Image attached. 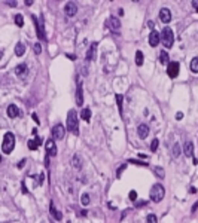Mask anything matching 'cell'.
Instances as JSON below:
<instances>
[{
    "label": "cell",
    "mask_w": 198,
    "mask_h": 223,
    "mask_svg": "<svg viewBox=\"0 0 198 223\" xmlns=\"http://www.w3.org/2000/svg\"><path fill=\"white\" fill-rule=\"evenodd\" d=\"M15 147V136L12 133H6L3 137V143H2V150L5 155H9Z\"/></svg>",
    "instance_id": "1"
},
{
    "label": "cell",
    "mask_w": 198,
    "mask_h": 223,
    "mask_svg": "<svg viewBox=\"0 0 198 223\" xmlns=\"http://www.w3.org/2000/svg\"><path fill=\"white\" fill-rule=\"evenodd\" d=\"M67 130L74 134V136H78L79 134V126H78V113H76V110H70L69 112V115H67Z\"/></svg>",
    "instance_id": "2"
},
{
    "label": "cell",
    "mask_w": 198,
    "mask_h": 223,
    "mask_svg": "<svg viewBox=\"0 0 198 223\" xmlns=\"http://www.w3.org/2000/svg\"><path fill=\"white\" fill-rule=\"evenodd\" d=\"M150 199L153 201V202H161L162 199H164V196H165V189L162 185L160 183H157V185H153L152 189H150Z\"/></svg>",
    "instance_id": "3"
},
{
    "label": "cell",
    "mask_w": 198,
    "mask_h": 223,
    "mask_svg": "<svg viewBox=\"0 0 198 223\" xmlns=\"http://www.w3.org/2000/svg\"><path fill=\"white\" fill-rule=\"evenodd\" d=\"M161 42L162 45L167 48V49H170L171 46H173V42H174V36H173V30L170 28V27H164L161 31Z\"/></svg>",
    "instance_id": "4"
},
{
    "label": "cell",
    "mask_w": 198,
    "mask_h": 223,
    "mask_svg": "<svg viewBox=\"0 0 198 223\" xmlns=\"http://www.w3.org/2000/svg\"><path fill=\"white\" fill-rule=\"evenodd\" d=\"M33 21H35V24H36V30H37V37L42 40V39H45V19L42 15H39L36 18V15H33Z\"/></svg>",
    "instance_id": "5"
},
{
    "label": "cell",
    "mask_w": 198,
    "mask_h": 223,
    "mask_svg": "<svg viewBox=\"0 0 198 223\" xmlns=\"http://www.w3.org/2000/svg\"><path fill=\"white\" fill-rule=\"evenodd\" d=\"M179 71H180V66H179V63H176V61H173V63H170V64L167 66V74H168L171 79L177 77V76H179Z\"/></svg>",
    "instance_id": "6"
},
{
    "label": "cell",
    "mask_w": 198,
    "mask_h": 223,
    "mask_svg": "<svg viewBox=\"0 0 198 223\" xmlns=\"http://www.w3.org/2000/svg\"><path fill=\"white\" fill-rule=\"evenodd\" d=\"M106 25H107L113 33H116V31H119V28H121V21H119V18L110 17L107 21H106Z\"/></svg>",
    "instance_id": "7"
},
{
    "label": "cell",
    "mask_w": 198,
    "mask_h": 223,
    "mask_svg": "<svg viewBox=\"0 0 198 223\" xmlns=\"http://www.w3.org/2000/svg\"><path fill=\"white\" fill-rule=\"evenodd\" d=\"M66 136V128L61 125V123H58V125H55L54 128H52V137L57 138V140H63Z\"/></svg>",
    "instance_id": "8"
},
{
    "label": "cell",
    "mask_w": 198,
    "mask_h": 223,
    "mask_svg": "<svg viewBox=\"0 0 198 223\" xmlns=\"http://www.w3.org/2000/svg\"><path fill=\"white\" fill-rule=\"evenodd\" d=\"M45 149H46V155L48 156H55L57 155V144L52 138L45 141Z\"/></svg>",
    "instance_id": "9"
},
{
    "label": "cell",
    "mask_w": 198,
    "mask_h": 223,
    "mask_svg": "<svg viewBox=\"0 0 198 223\" xmlns=\"http://www.w3.org/2000/svg\"><path fill=\"white\" fill-rule=\"evenodd\" d=\"M161 42V34L158 33V31H155V30H152L150 31V34H149V45L150 46H158V43Z\"/></svg>",
    "instance_id": "10"
},
{
    "label": "cell",
    "mask_w": 198,
    "mask_h": 223,
    "mask_svg": "<svg viewBox=\"0 0 198 223\" xmlns=\"http://www.w3.org/2000/svg\"><path fill=\"white\" fill-rule=\"evenodd\" d=\"M64 12H66L67 17H74L76 12H78V6H76V3L69 2V3L66 5V8H64Z\"/></svg>",
    "instance_id": "11"
},
{
    "label": "cell",
    "mask_w": 198,
    "mask_h": 223,
    "mask_svg": "<svg viewBox=\"0 0 198 223\" xmlns=\"http://www.w3.org/2000/svg\"><path fill=\"white\" fill-rule=\"evenodd\" d=\"M76 104L82 106L84 104V89H82V82H78V89H76Z\"/></svg>",
    "instance_id": "12"
},
{
    "label": "cell",
    "mask_w": 198,
    "mask_h": 223,
    "mask_svg": "<svg viewBox=\"0 0 198 223\" xmlns=\"http://www.w3.org/2000/svg\"><path fill=\"white\" fill-rule=\"evenodd\" d=\"M160 19H161L162 22H170L171 21V12H170V9H167V8H162L161 11H160Z\"/></svg>",
    "instance_id": "13"
},
{
    "label": "cell",
    "mask_w": 198,
    "mask_h": 223,
    "mask_svg": "<svg viewBox=\"0 0 198 223\" xmlns=\"http://www.w3.org/2000/svg\"><path fill=\"white\" fill-rule=\"evenodd\" d=\"M97 46H98V42H94V43L91 45V48L88 49V52H87V57H85L87 63H90L91 60L94 58V55H95V51H97Z\"/></svg>",
    "instance_id": "14"
},
{
    "label": "cell",
    "mask_w": 198,
    "mask_h": 223,
    "mask_svg": "<svg viewBox=\"0 0 198 223\" xmlns=\"http://www.w3.org/2000/svg\"><path fill=\"white\" fill-rule=\"evenodd\" d=\"M137 134H139V137L140 138H146L147 136H149V126L144 125V123L139 125V128H137Z\"/></svg>",
    "instance_id": "15"
},
{
    "label": "cell",
    "mask_w": 198,
    "mask_h": 223,
    "mask_svg": "<svg viewBox=\"0 0 198 223\" xmlns=\"http://www.w3.org/2000/svg\"><path fill=\"white\" fill-rule=\"evenodd\" d=\"M183 153L186 155L188 158L194 156V144H192L191 141H186V143H185V146H183Z\"/></svg>",
    "instance_id": "16"
},
{
    "label": "cell",
    "mask_w": 198,
    "mask_h": 223,
    "mask_svg": "<svg viewBox=\"0 0 198 223\" xmlns=\"http://www.w3.org/2000/svg\"><path fill=\"white\" fill-rule=\"evenodd\" d=\"M18 115H19V109L15 104H11V106L8 107V116H9V118H17Z\"/></svg>",
    "instance_id": "17"
},
{
    "label": "cell",
    "mask_w": 198,
    "mask_h": 223,
    "mask_svg": "<svg viewBox=\"0 0 198 223\" xmlns=\"http://www.w3.org/2000/svg\"><path fill=\"white\" fill-rule=\"evenodd\" d=\"M15 74L19 76V77H24V76L27 74V66H25V64H18V66L15 67Z\"/></svg>",
    "instance_id": "18"
},
{
    "label": "cell",
    "mask_w": 198,
    "mask_h": 223,
    "mask_svg": "<svg viewBox=\"0 0 198 223\" xmlns=\"http://www.w3.org/2000/svg\"><path fill=\"white\" fill-rule=\"evenodd\" d=\"M49 213H51V214L54 216L57 220H61V219H63V214H61V213H60V211H58V210L55 208L54 202H51V204H49Z\"/></svg>",
    "instance_id": "19"
},
{
    "label": "cell",
    "mask_w": 198,
    "mask_h": 223,
    "mask_svg": "<svg viewBox=\"0 0 198 223\" xmlns=\"http://www.w3.org/2000/svg\"><path fill=\"white\" fill-rule=\"evenodd\" d=\"M24 52H25V45H24L22 42H18V43L15 45V54H17V57H22Z\"/></svg>",
    "instance_id": "20"
},
{
    "label": "cell",
    "mask_w": 198,
    "mask_h": 223,
    "mask_svg": "<svg viewBox=\"0 0 198 223\" xmlns=\"http://www.w3.org/2000/svg\"><path fill=\"white\" fill-rule=\"evenodd\" d=\"M81 118L85 120V122H90L91 120V110L88 109V107L82 109V112H81Z\"/></svg>",
    "instance_id": "21"
},
{
    "label": "cell",
    "mask_w": 198,
    "mask_h": 223,
    "mask_svg": "<svg viewBox=\"0 0 198 223\" xmlns=\"http://www.w3.org/2000/svg\"><path fill=\"white\" fill-rule=\"evenodd\" d=\"M160 61H161L164 66H168V64H170V60H168V54H167V51L160 52Z\"/></svg>",
    "instance_id": "22"
},
{
    "label": "cell",
    "mask_w": 198,
    "mask_h": 223,
    "mask_svg": "<svg viewBox=\"0 0 198 223\" xmlns=\"http://www.w3.org/2000/svg\"><path fill=\"white\" fill-rule=\"evenodd\" d=\"M72 164H73V167H74V168H78V170L82 167V161H81V156H79V155H74V156H73Z\"/></svg>",
    "instance_id": "23"
},
{
    "label": "cell",
    "mask_w": 198,
    "mask_h": 223,
    "mask_svg": "<svg viewBox=\"0 0 198 223\" xmlns=\"http://www.w3.org/2000/svg\"><path fill=\"white\" fill-rule=\"evenodd\" d=\"M143 61H144L143 52L137 51V52H136V64H137V66H143Z\"/></svg>",
    "instance_id": "24"
},
{
    "label": "cell",
    "mask_w": 198,
    "mask_h": 223,
    "mask_svg": "<svg viewBox=\"0 0 198 223\" xmlns=\"http://www.w3.org/2000/svg\"><path fill=\"white\" fill-rule=\"evenodd\" d=\"M191 71L192 73H198V57H195V58H192L191 60Z\"/></svg>",
    "instance_id": "25"
},
{
    "label": "cell",
    "mask_w": 198,
    "mask_h": 223,
    "mask_svg": "<svg viewBox=\"0 0 198 223\" xmlns=\"http://www.w3.org/2000/svg\"><path fill=\"white\" fill-rule=\"evenodd\" d=\"M180 153H182V147H180V144L179 143H176L174 146H173V158H179L180 156Z\"/></svg>",
    "instance_id": "26"
},
{
    "label": "cell",
    "mask_w": 198,
    "mask_h": 223,
    "mask_svg": "<svg viewBox=\"0 0 198 223\" xmlns=\"http://www.w3.org/2000/svg\"><path fill=\"white\" fill-rule=\"evenodd\" d=\"M116 104H118V109H119V113L122 115V101H124V97L121 94H116Z\"/></svg>",
    "instance_id": "27"
},
{
    "label": "cell",
    "mask_w": 198,
    "mask_h": 223,
    "mask_svg": "<svg viewBox=\"0 0 198 223\" xmlns=\"http://www.w3.org/2000/svg\"><path fill=\"white\" fill-rule=\"evenodd\" d=\"M81 204H82V205H88V204H90V195H88V193H84V195L81 196Z\"/></svg>",
    "instance_id": "28"
},
{
    "label": "cell",
    "mask_w": 198,
    "mask_h": 223,
    "mask_svg": "<svg viewBox=\"0 0 198 223\" xmlns=\"http://www.w3.org/2000/svg\"><path fill=\"white\" fill-rule=\"evenodd\" d=\"M155 174H157L160 179H164V177H165V172H164V168H162V167H155Z\"/></svg>",
    "instance_id": "29"
},
{
    "label": "cell",
    "mask_w": 198,
    "mask_h": 223,
    "mask_svg": "<svg viewBox=\"0 0 198 223\" xmlns=\"http://www.w3.org/2000/svg\"><path fill=\"white\" fill-rule=\"evenodd\" d=\"M158 146H160V140H158V138H153L152 143H150V150L155 152V150L158 149Z\"/></svg>",
    "instance_id": "30"
},
{
    "label": "cell",
    "mask_w": 198,
    "mask_h": 223,
    "mask_svg": "<svg viewBox=\"0 0 198 223\" xmlns=\"http://www.w3.org/2000/svg\"><path fill=\"white\" fill-rule=\"evenodd\" d=\"M146 222L147 223H158V217H157L155 214H149V216L146 217Z\"/></svg>",
    "instance_id": "31"
},
{
    "label": "cell",
    "mask_w": 198,
    "mask_h": 223,
    "mask_svg": "<svg viewBox=\"0 0 198 223\" xmlns=\"http://www.w3.org/2000/svg\"><path fill=\"white\" fill-rule=\"evenodd\" d=\"M15 24H17L18 27H22V25H24V18H22V15H15Z\"/></svg>",
    "instance_id": "32"
},
{
    "label": "cell",
    "mask_w": 198,
    "mask_h": 223,
    "mask_svg": "<svg viewBox=\"0 0 198 223\" xmlns=\"http://www.w3.org/2000/svg\"><path fill=\"white\" fill-rule=\"evenodd\" d=\"M27 144H28V149H31V150H36L37 146H39L36 140H28V143H27Z\"/></svg>",
    "instance_id": "33"
},
{
    "label": "cell",
    "mask_w": 198,
    "mask_h": 223,
    "mask_svg": "<svg viewBox=\"0 0 198 223\" xmlns=\"http://www.w3.org/2000/svg\"><path fill=\"white\" fill-rule=\"evenodd\" d=\"M125 168H127V164H122V165H121V167L116 170V177H118V179L121 177V174H122V171H124Z\"/></svg>",
    "instance_id": "34"
},
{
    "label": "cell",
    "mask_w": 198,
    "mask_h": 223,
    "mask_svg": "<svg viewBox=\"0 0 198 223\" xmlns=\"http://www.w3.org/2000/svg\"><path fill=\"white\" fill-rule=\"evenodd\" d=\"M128 198H130L131 201H136V199H137V192H136V190H131V192L128 193Z\"/></svg>",
    "instance_id": "35"
},
{
    "label": "cell",
    "mask_w": 198,
    "mask_h": 223,
    "mask_svg": "<svg viewBox=\"0 0 198 223\" xmlns=\"http://www.w3.org/2000/svg\"><path fill=\"white\" fill-rule=\"evenodd\" d=\"M130 162H131V164H139V165H147V162H140V161H137V159H130Z\"/></svg>",
    "instance_id": "36"
},
{
    "label": "cell",
    "mask_w": 198,
    "mask_h": 223,
    "mask_svg": "<svg viewBox=\"0 0 198 223\" xmlns=\"http://www.w3.org/2000/svg\"><path fill=\"white\" fill-rule=\"evenodd\" d=\"M35 52H36V54H40V52H42V46H40L39 43L35 45Z\"/></svg>",
    "instance_id": "37"
},
{
    "label": "cell",
    "mask_w": 198,
    "mask_h": 223,
    "mask_svg": "<svg viewBox=\"0 0 198 223\" xmlns=\"http://www.w3.org/2000/svg\"><path fill=\"white\" fill-rule=\"evenodd\" d=\"M21 190H22V193H28V190H27V186H25V183L22 182V186H21Z\"/></svg>",
    "instance_id": "38"
},
{
    "label": "cell",
    "mask_w": 198,
    "mask_h": 223,
    "mask_svg": "<svg viewBox=\"0 0 198 223\" xmlns=\"http://www.w3.org/2000/svg\"><path fill=\"white\" fill-rule=\"evenodd\" d=\"M146 204H147V202H146V201H139V202H137V204H136V207H137V208H139V207H143V205H146Z\"/></svg>",
    "instance_id": "39"
},
{
    "label": "cell",
    "mask_w": 198,
    "mask_h": 223,
    "mask_svg": "<svg viewBox=\"0 0 198 223\" xmlns=\"http://www.w3.org/2000/svg\"><path fill=\"white\" fill-rule=\"evenodd\" d=\"M182 118H183V113H182V112H177V113H176V119L180 120Z\"/></svg>",
    "instance_id": "40"
},
{
    "label": "cell",
    "mask_w": 198,
    "mask_h": 223,
    "mask_svg": "<svg viewBox=\"0 0 198 223\" xmlns=\"http://www.w3.org/2000/svg\"><path fill=\"white\" fill-rule=\"evenodd\" d=\"M24 165H25V159H22V161L19 162V164H18V168H22Z\"/></svg>",
    "instance_id": "41"
},
{
    "label": "cell",
    "mask_w": 198,
    "mask_h": 223,
    "mask_svg": "<svg viewBox=\"0 0 198 223\" xmlns=\"http://www.w3.org/2000/svg\"><path fill=\"white\" fill-rule=\"evenodd\" d=\"M192 5L195 6V11L198 12V0H194V2H192Z\"/></svg>",
    "instance_id": "42"
},
{
    "label": "cell",
    "mask_w": 198,
    "mask_h": 223,
    "mask_svg": "<svg viewBox=\"0 0 198 223\" xmlns=\"http://www.w3.org/2000/svg\"><path fill=\"white\" fill-rule=\"evenodd\" d=\"M197 208H198V201H197V202H195V204H194V205H192V211H195Z\"/></svg>",
    "instance_id": "43"
},
{
    "label": "cell",
    "mask_w": 198,
    "mask_h": 223,
    "mask_svg": "<svg viewBox=\"0 0 198 223\" xmlns=\"http://www.w3.org/2000/svg\"><path fill=\"white\" fill-rule=\"evenodd\" d=\"M8 5H11V6H17V2H6Z\"/></svg>",
    "instance_id": "44"
},
{
    "label": "cell",
    "mask_w": 198,
    "mask_h": 223,
    "mask_svg": "<svg viewBox=\"0 0 198 223\" xmlns=\"http://www.w3.org/2000/svg\"><path fill=\"white\" fill-rule=\"evenodd\" d=\"M31 116H33V119H35V120H36V122H37V123H39V118H37V116H36V113H33Z\"/></svg>",
    "instance_id": "45"
},
{
    "label": "cell",
    "mask_w": 198,
    "mask_h": 223,
    "mask_svg": "<svg viewBox=\"0 0 198 223\" xmlns=\"http://www.w3.org/2000/svg\"><path fill=\"white\" fill-rule=\"evenodd\" d=\"M25 5H27V6H31V5H33V2H31V0H27V2H25Z\"/></svg>",
    "instance_id": "46"
},
{
    "label": "cell",
    "mask_w": 198,
    "mask_h": 223,
    "mask_svg": "<svg viewBox=\"0 0 198 223\" xmlns=\"http://www.w3.org/2000/svg\"><path fill=\"white\" fill-rule=\"evenodd\" d=\"M147 25H149L150 28H153V22H152V21H149V22H147Z\"/></svg>",
    "instance_id": "47"
},
{
    "label": "cell",
    "mask_w": 198,
    "mask_h": 223,
    "mask_svg": "<svg viewBox=\"0 0 198 223\" xmlns=\"http://www.w3.org/2000/svg\"><path fill=\"white\" fill-rule=\"evenodd\" d=\"M36 141H37V144H40V143H42V138L37 137V138H36Z\"/></svg>",
    "instance_id": "48"
}]
</instances>
